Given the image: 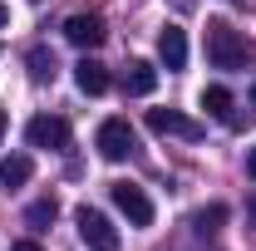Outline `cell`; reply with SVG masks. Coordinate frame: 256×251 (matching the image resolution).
<instances>
[{
  "instance_id": "cell-1",
  "label": "cell",
  "mask_w": 256,
  "mask_h": 251,
  "mask_svg": "<svg viewBox=\"0 0 256 251\" xmlns=\"http://www.w3.org/2000/svg\"><path fill=\"white\" fill-rule=\"evenodd\" d=\"M252 54V44L242 40L236 25H226V20H207V60L212 69H242Z\"/></svg>"
},
{
  "instance_id": "cell-2",
  "label": "cell",
  "mask_w": 256,
  "mask_h": 251,
  "mask_svg": "<svg viewBox=\"0 0 256 251\" xmlns=\"http://www.w3.org/2000/svg\"><path fill=\"white\" fill-rule=\"evenodd\" d=\"M74 226H79V242L89 251H118V226L104 217L98 207H79L74 212Z\"/></svg>"
},
{
  "instance_id": "cell-3",
  "label": "cell",
  "mask_w": 256,
  "mask_h": 251,
  "mask_svg": "<svg viewBox=\"0 0 256 251\" xmlns=\"http://www.w3.org/2000/svg\"><path fill=\"white\" fill-rule=\"evenodd\" d=\"M108 197H114V207L133 226H153V197L138 188V182H108Z\"/></svg>"
},
{
  "instance_id": "cell-4",
  "label": "cell",
  "mask_w": 256,
  "mask_h": 251,
  "mask_svg": "<svg viewBox=\"0 0 256 251\" xmlns=\"http://www.w3.org/2000/svg\"><path fill=\"white\" fill-rule=\"evenodd\" d=\"M94 148H98V158H108V162H124V158H133V128L124 124V118H104L98 124V133H94Z\"/></svg>"
},
{
  "instance_id": "cell-5",
  "label": "cell",
  "mask_w": 256,
  "mask_h": 251,
  "mask_svg": "<svg viewBox=\"0 0 256 251\" xmlns=\"http://www.w3.org/2000/svg\"><path fill=\"white\" fill-rule=\"evenodd\" d=\"M104 15H94V10H74L69 20H64V40L69 44H79V50H98L104 44Z\"/></svg>"
},
{
  "instance_id": "cell-6",
  "label": "cell",
  "mask_w": 256,
  "mask_h": 251,
  "mask_svg": "<svg viewBox=\"0 0 256 251\" xmlns=\"http://www.w3.org/2000/svg\"><path fill=\"white\" fill-rule=\"evenodd\" d=\"M148 128L162 133V138H188V143L202 138V124L188 118V114H178V108H148Z\"/></svg>"
},
{
  "instance_id": "cell-7",
  "label": "cell",
  "mask_w": 256,
  "mask_h": 251,
  "mask_svg": "<svg viewBox=\"0 0 256 251\" xmlns=\"http://www.w3.org/2000/svg\"><path fill=\"white\" fill-rule=\"evenodd\" d=\"M25 143L30 148H69V124L64 118H54V114H40V118H30L25 124Z\"/></svg>"
},
{
  "instance_id": "cell-8",
  "label": "cell",
  "mask_w": 256,
  "mask_h": 251,
  "mask_svg": "<svg viewBox=\"0 0 256 251\" xmlns=\"http://www.w3.org/2000/svg\"><path fill=\"white\" fill-rule=\"evenodd\" d=\"M74 84H79V94L98 98V94H108V69H104L98 60H89V54H84V60L74 64Z\"/></svg>"
},
{
  "instance_id": "cell-9",
  "label": "cell",
  "mask_w": 256,
  "mask_h": 251,
  "mask_svg": "<svg viewBox=\"0 0 256 251\" xmlns=\"http://www.w3.org/2000/svg\"><path fill=\"white\" fill-rule=\"evenodd\" d=\"M158 60L168 64V69H182V64H188V34L178 30V25H162L158 30Z\"/></svg>"
},
{
  "instance_id": "cell-10",
  "label": "cell",
  "mask_w": 256,
  "mask_h": 251,
  "mask_svg": "<svg viewBox=\"0 0 256 251\" xmlns=\"http://www.w3.org/2000/svg\"><path fill=\"white\" fill-rule=\"evenodd\" d=\"M124 89H128V94H133V98L153 94V89H158V64H148V60H128Z\"/></svg>"
},
{
  "instance_id": "cell-11",
  "label": "cell",
  "mask_w": 256,
  "mask_h": 251,
  "mask_svg": "<svg viewBox=\"0 0 256 251\" xmlns=\"http://www.w3.org/2000/svg\"><path fill=\"white\" fill-rule=\"evenodd\" d=\"M30 178H34V158L30 153H10L5 162H0V188H5V192L25 188Z\"/></svg>"
},
{
  "instance_id": "cell-12",
  "label": "cell",
  "mask_w": 256,
  "mask_h": 251,
  "mask_svg": "<svg viewBox=\"0 0 256 251\" xmlns=\"http://www.w3.org/2000/svg\"><path fill=\"white\" fill-rule=\"evenodd\" d=\"M202 108H207L217 124H226V118H232V89H226V84H207V89H202Z\"/></svg>"
},
{
  "instance_id": "cell-13",
  "label": "cell",
  "mask_w": 256,
  "mask_h": 251,
  "mask_svg": "<svg viewBox=\"0 0 256 251\" xmlns=\"http://www.w3.org/2000/svg\"><path fill=\"white\" fill-rule=\"evenodd\" d=\"M54 217H60V202H54V197H40V202H30V207H25V222H30L34 232H44Z\"/></svg>"
},
{
  "instance_id": "cell-14",
  "label": "cell",
  "mask_w": 256,
  "mask_h": 251,
  "mask_svg": "<svg viewBox=\"0 0 256 251\" xmlns=\"http://www.w3.org/2000/svg\"><path fill=\"white\" fill-rule=\"evenodd\" d=\"M222 222H226V207H222V202H212V207H202V212L192 217V226H197L202 236H212V232H217Z\"/></svg>"
},
{
  "instance_id": "cell-15",
  "label": "cell",
  "mask_w": 256,
  "mask_h": 251,
  "mask_svg": "<svg viewBox=\"0 0 256 251\" xmlns=\"http://www.w3.org/2000/svg\"><path fill=\"white\" fill-rule=\"evenodd\" d=\"M30 79L34 84H50L54 79V54L50 50H30Z\"/></svg>"
},
{
  "instance_id": "cell-16",
  "label": "cell",
  "mask_w": 256,
  "mask_h": 251,
  "mask_svg": "<svg viewBox=\"0 0 256 251\" xmlns=\"http://www.w3.org/2000/svg\"><path fill=\"white\" fill-rule=\"evenodd\" d=\"M246 172H252V178H256V148H252V153H246Z\"/></svg>"
},
{
  "instance_id": "cell-17",
  "label": "cell",
  "mask_w": 256,
  "mask_h": 251,
  "mask_svg": "<svg viewBox=\"0 0 256 251\" xmlns=\"http://www.w3.org/2000/svg\"><path fill=\"white\" fill-rule=\"evenodd\" d=\"M10 251H40V246H34V242H15Z\"/></svg>"
},
{
  "instance_id": "cell-18",
  "label": "cell",
  "mask_w": 256,
  "mask_h": 251,
  "mask_svg": "<svg viewBox=\"0 0 256 251\" xmlns=\"http://www.w3.org/2000/svg\"><path fill=\"white\" fill-rule=\"evenodd\" d=\"M5 25H10V10H5V0H0V30H5Z\"/></svg>"
},
{
  "instance_id": "cell-19",
  "label": "cell",
  "mask_w": 256,
  "mask_h": 251,
  "mask_svg": "<svg viewBox=\"0 0 256 251\" xmlns=\"http://www.w3.org/2000/svg\"><path fill=\"white\" fill-rule=\"evenodd\" d=\"M246 217H252V222H256V197H252V207H246Z\"/></svg>"
},
{
  "instance_id": "cell-20",
  "label": "cell",
  "mask_w": 256,
  "mask_h": 251,
  "mask_svg": "<svg viewBox=\"0 0 256 251\" xmlns=\"http://www.w3.org/2000/svg\"><path fill=\"white\" fill-rule=\"evenodd\" d=\"M0 138H5V108H0Z\"/></svg>"
},
{
  "instance_id": "cell-21",
  "label": "cell",
  "mask_w": 256,
  "mask_h": 251,
  "mask_svg": "<svg viewBox=\"0 0 256 251\" xmlns=\"http://www.w3.org/2000/svg\"><path fill=\"white\" fill-rule=\"evenodd\" d=\"M252 104H256V89H252Z\"/></svg>"
},
{
  "instance_id": "cell-22",
  "label": "cell",
  "mask_w": 256,
  "mask_h": 251,
  "mask_svg": "<svg viewBox=\"0 0 256 251\" xmlns=\"http://www.w3.org/2000/svg\"><path fill=\"white\" fill-rule=\"evenodd\" d=\"M34 5H40V0H34Z\"/></svg>"
}]
</instances>
